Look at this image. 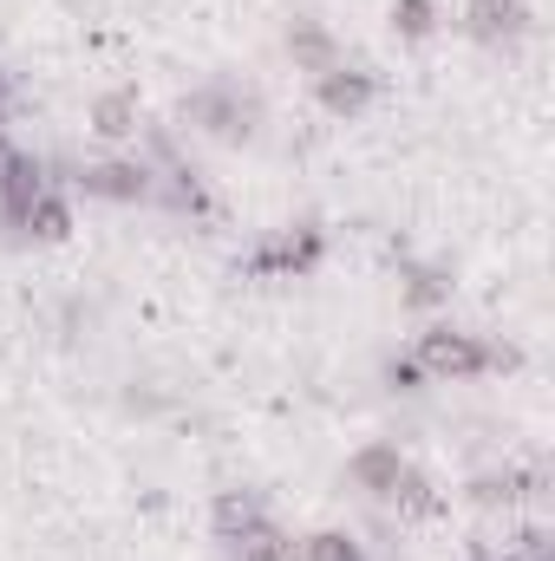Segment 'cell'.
<instances>
[{
	"label": "cell",
	"mask_w": 555,
	"mask_h": 561,
	"mask_svg": "<svg viewBox=\"0 0 555 561\" xmlns=\"http://www.w3.org/2000/svg\"><path fill=\"white\" fill-rule=\"evenodd\" d=\"M418 373L431 379V386H451V379H477V373H497V366H517V353L503 346H484L477 333H457V327H431V333H418Z\"/></svg>",
	"instance_id": "cell-1"
},
{
	"label": "cell",
	"mask_w": 555,
	"mask_h": 561,
	"mask_svg": "<svg viewBox=\"0 0 555 561\" xmlns=\"http://www.w3.org/2000/svg\"><path fill=\"white\" fill-rule=\"evenodd\" d=\"M216 536L229 542L236 561H287V536L269 523V510L256 496H223L216 503Z\"/></svg>",
	"instance_id": "cell-2"
},
{
	"label": "cell",
	"mask_w": 555,
	"mask_h": 561,
	"mask_svg": "<svg viewBox=\"0 0 555 561\" xmlns=\"http://www.w3.org/2000/svg\"><path fill=\"white\" fill-rule=\"evenodd\" d=\"M256 99L242 92V85H229V79H209V85H196L190 99H183V118L196 125V131H209V138L223 144H242L249 131H256Z\"/></svg>",
	"instance_id": "cell-3"
},
{
	"label": "cell",
	"mask_w": 555,
	"mask_h": 561,
	"mask_svg": "<svg viewBox=\"0 0 555 561\" xmlns=\"http://www.w3.org/2000/svg\"><path fill=\"white\" fill-rule=\"evenodd\" d=\"M72 190H79V196H99V203H144L157 183H150L144 163H118V157H112V163H79V170H72Z\"/></svg>",
	"instance_id": "cell-4"
},
{
	"label": "cell",
	"mask_w": 555,
	"mask_h": 561,
	"mask_svg": "<svg viewBox=\"0 0 555 561\" xmlns=\"http://www.w3.org/2000/svg\"><path fill=\"white\" fill-rule=\"evenodd\" d=\"M464 33L484 46H517L530 33V0H464Z\"/></svg>",
	"instance_id": "cell-5"
},
{
	"label": "cell",
	"mask_w": 555,
	"mask_h": 561,
	"mask_svg": "<svg viewBox=\"0 0 555 561\" xmlns=\"http://www.w3.org/2000/svg\"><path fill=\"white\" fill-rule=\"evenodd\" d=\"M320 249H327V236H320L314 222H301V229H287V236H275L269 249L249 255V275H301V268L320 262Z\"/></svg>",
	"instance_id": "cell-6"
},
{
	"label": "cell",
	"mask_w": 555,
	"mask_h": 561,
	"mask_svg": "<svg viewBox=\"0 0 555 561\" xmlns=\"http://www.w3.org/2000/svg\"><path fill=\"white\" fill-rule=\"evenodd\" d=\"M399 477H406L399 444H366V450H353V463H347V483L366 490V496H386V503H393V483H399Z\"/></svg>",
	"instance_id": "cell-7"
},
{
	"label": "cell",
	"mask_w": 555,
	"mask_h": 561,
	"mask_svg": "<svg viewBox=\"0 0 555 561\" xmlns=\"http://www.w3.org/2000/svg\"><path fill=\"white\" fill-rule=\"evenodd\" d=\"M320 105H327L333 118H360V112L373 105V72L340 59L333 72H320Z\"/></svg>",
	"instance_id": "cell-8"
},
{
	"label": "cell",
	"mask_w": 555,
	"mask_h": 561,
	"mask_svg": "<svg viewBox=\"0 0 555 561\" xmlns=\"http://www.w3.org/2000/svg\"><path fill=\"white\" fill-rule=\"evenodd\" d=\"M287 53H294V66L314 72V79L340 66V39H333L320 20H294V26H287Z\"/></svg>",
	"instance_id": "cell-9"
},
{
	"label": "cell",
	"mask_w": 555,
	"mask_h": 561,
	"mask_svg": "<svg viewBox=\"0 0 555 561\" xmlns=\"http://www.w3.org/2000/svg\"><path fill=\"white\" fill-rule=\"evenodd\" d=\"M92 131H99V138H132V131H138V92H132V85L99 92V105H92Z\"/></svg>",
	"instance_id": "cell-10"
},
{
	"label": "cell",
	"mask_w": 555,
	"mask_h": 561,
	"mask_svg": "<svg viewBox=\"0 0 555 561\" xmlns=\"http://www.w3.org/2000/svg\"><path fill=\"white\" fill-rule=\"evenodd\" d=\"M536 490H543V470H497V477H477V483H471L477 503H523V496H536Z\"/></svg>",
	"instance_id": "cell-11"
},
{
	"label": "cell",
	"mask_w": 555,
	"mask_h": 561,
	"mask_svg": "<svg viewBox=\"0 0 555 561\" xmlns=\"http://www.w3.org/2000/svg\"><path fill=\"white\" fill-rule=\"evenodd\" d=\"M66 229H72V209H66V203H59L53 190H39V196H33V209H26V222H20V236H39V242H59Z\"/></svg>",
	"instance_id": "cell-12"
},
{
	"label": "cell",
	"mask_w": 555,
	"mask_h": 561,
	"mask_svg": "<svg viewBox=\"0 0 555 561\" xmlns=\"http://www.w3.org/2000/svg\"><path fill=\"white\" fill-rule=\"evenodd\" d=\"M287 561H366V556H360V542H353V536L320 529V536H307V542H287Z\"/></svg>",
	"instance_id": "cell-13"
},
{
	"label": "cell",
	"mask_w": 555,
	"mask_h": 561,
	"mask_svg": "<svg viewBox=\"0 0 555 561\" xmlns=\"http://www.w3.org/2000/svg\"><path fill=\"white\" fill-rule=\"evenodd\" d=\"M393 26H399L406 39H424V33L438 26V7H431V0H393Z\"/></svg>",
	"instance_id": "cell-14"
},
{
	"label": "cell",
	"mask_w": 555,
	"mask_h": 561,
	"mask_svg": "<svg viewBox=\"0 0 555 561\" xmlns=\"http://www.w3.org/2000/svg\"><path fill=\"white\" fill-rule=\"evenodd\" d=\"M444 294H451V280L438 275V268H406V300L412 307H438Z\"/></svg>",
	"instance_id": "cell-15"
},
{
	"label": "cell",
	"mask_w": 555,
	"mask_h": 561,
	"mask_svg": "<svg viewBox=\"0 0 555 561\" xmlns=\"http://www.w3.org/2000/svg\"><path fill=\"white\" fill-rule=\"evenodd\" d=\"M386 379H393L399 392H418V386H424V373H418V359H393V366H386Z\"/></svg>",
	"instance_id": "cell-16"
}]
</instances>
